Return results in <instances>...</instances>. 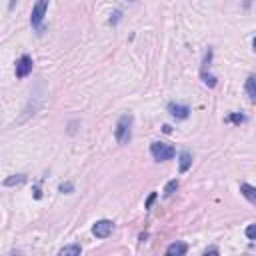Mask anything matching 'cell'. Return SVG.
Returning a JSON list of instances; mask_svg holds the SVG:
<instances>
[{
	"label": "cell",
	"instance_id": "cell-1",
	"mask_svg": "<svg viewBox=\"0 0 256 256\" xmlns=\"http://www.w3.org/2000/svg\"><path fill=\"white\" fill-rule=\"evenodd\" d=\"M132 124H134V116L128 112V114H122L116 122V128H114V136H116V142L118 144H128L132 138Z\"/></svg>",
	"mask_w": 256,
	"mask_h": 256
},
{
	"label": "cell",
	"instance_id": "cell-2",
	"mask_svg": "<svg viewBox=\"0 0 256 256\" xmlns=\"http://www.w3.org/2000/svg\"><path fill=\"white\" fill-rule=\"evenodd\" d=\"M150 154L154 160L158 162H166V160H172L174 154H176V148L168 142H152L150 144Z\"/></svg>",
	"mask_w": 256,
	"mask_h": 256
},
{
	"label": "cell",
	"instance_id": "cell-3",
	"mask_svg": "<svg viewBox=\"0 0 256 256\" xmlns=\"http://www.w3.org/2000/svg\"><path fill=\"white\" fill-rule=\"evenodd\" d=\"M48 4L50 0H38V2L32 6V14H30V24L32 28H36L38 32H42V20L48 12Z\"/></svg>",
	"mask_w": 256,
	"mask_h": 256
},
{
	"label": "cell",
	"instance_id": "cell-4",
	"mask_svg": "<svg viewBox=\"0 0 256 256\" xmlns=\"http://www.w3.org/2000/svg\"><path fill=\"white\" fill-rule=\"evenodd\" d=\"M114 230V222L112 220H98L94 226H92V234L96 238H108Z\"/></svg>",
	"mask_w": 256,
	"mask_h": 256
},
{
	"label": "cell",
	"instance_id": "cell-5",
	"mask_svg": "<svg viewBox=\"0 0 256 256\" xmlns=\"http://www.w3.org/2000/svg\"><path fill=\"white\" fill-rule=\"evenodd\" d=\"M32 58L28 56V54H24V56H20L18 58V62H16V76L18 78H26V76L32 72Z\"/></svg>",
	"mask_w": 256,
	"mask_h": 256
},
{
	"label": "cell",
	"instance_id": "cell-6",
	"mask_svg": "<svg viewBox=\"0 0 256 256\" xmlns=\"http://www.w3.org/2000/svg\"><path fill=\"white\" fill-rule=\"evenodd\" d=\"M168 112H170V116H174L178 120H184L190 116V108L186 104H176V102H170L168 104Z\"/></svg>",
	"mask_w": 256,
	"mask_h": 256
},
{
	"label": "cell",
	"instance_id": "cell-7",
	"mask_svg": "<svg viewBox=\"0 0 256 256\" xmlns=\"http://www.w3.org/2000/svg\"><path fill=\"white\" fill-rule=\"evenodd\" d=\"M188 252V246L184 244V242H172L168 248H166V254H170V256H182V254H186Z\"/></svg>",
	"mask_w": 256,
	"mask_h": 256
},
{
	"label": "cell",
	"instance_id": "cell-8",
	"mask_svg": "<svg viewBox=\"0 0 256 256\" xmlns=\"http://www.w3.org/2000/svg\"><path fill=\"white\" fill-rule=\"evenodd\" d=\"M240 192H242V196H244L248 202L256 204V186H250V184L242 182V184H240Z\"/></svg>",
	"mask_w": 256,
	"mask_h": 256
},
{
	"label": "cell",
	"instance_id": "cell-9",
	"mask_svg": "<svg viewBox=\"0 0 256 256\" xmlns=\"http://www.w3.org/2000/svg\"><path fill=\"white\" fill-rule=\"evenodd\" d=\"M244 90H246V94L250 96V100L256 102V74L248 76V80H246V84H244Z\"/></svg>",
	"mask_w": 256,
	"mask_h": 256
},
{
	"label": "cell",
	"instance_id": "cell-10",
	"mask_svg": "<svg viewBox=\"0 0 256 256\" xmlns=\"http://www.w3.org/2000/svg\"><path fill=\"white\" fill-rule=\"evenodd\" d=\"M190 164H192V154L188 150L180 152V172H186L190 168Z\"/></svg>",
	"mask_w": 256,
	"mask_h": 256
},
{
	"label": "cell",
	"instance_id": "cell-11",
	"mask_svg": "<svg viewBox=\"0 0 256 256\" xmlns=\"http://www.w3.org/2000/svg\"><path fill=\"white\" fill-rule=\"evenodd\" d=\"M80 252H82L80 244H70V246H64L60 250V256H78Z\"/></svg>",
	"mask_w": 256,
	"mask_h": 256
},
{
	"label": "cell",
	"instance_id": "cell-12",
	"mask_svg": "<svg viewBox=\"0 0 256 256\" xmlns=\"http://www.w3.org/2000/svg\"><path fill=\"white\" fill-rule=\"evenodd\" d=\"M24 180H26V176H24V174H14L12 178H6L4 184H6V186H12V184H20V182H24Z\"/></svg>",
	"mask_w": 256,
	"mask_h": 256
},
{
	"label": "cell",
	"instance_id": "cell-13",
	"mask_svg": "<svg viewBox=\"0 0 256 256\" xmlns=\"http://www.w3.org/2000/svg\"><path fill=\"white\" fill-rule=\"evenodd\" d=\"M176 190H178V180L174 178V180H170V182L164 186V196H172Z\"/></svg>",
	"mask_w": 256,
	"mask_h": 256
},
{
	"label": "cell",
	"instance_id": "cell-14",
	"mask_svg": "<svg viewBox=\"0 0 256 256\" xmlns=\"http://www.w3.org/2000/svg\"><path fill=\"white\" fill-rule=\"evenodd\" d=\"M226 122H236V124H242V122H246V116H244V114H230V116L226 118Z\"/></svg>",
	"mask_w": 256,
	"mask_h": 256
},
{
	"label": "cell",
	"instance_id": "cell-15",
	"mask_svg": "<svg viewBox=\"0 0 256 256\" xmlns=\"http://www.w3.org/2000/svg\"><path fill=\"white\" fill-rule=\"evenodd\" d=\"M246 238H250V240H256V224H250V226H246Z\"/></svg>",
	"mask_w": 256,
	"mask_h": 256
},
{
	"label": "cell",
	"instance_id": "cell-16",
	"mask_svg": "<svg viewBox=\"0 0 256 256\" xmlns=\"http://www.w3.org/2000/svg\"><path fill=\"white\" fill-rule=\"evenodd\" d=\"M154 198H156V192H152V194L148 196V200H146V208H150V206H152V202H154Z\"/></svg>",
	"mask_w": 256,
	"mask_h": 256
},
{
	"label": "cell",
	"instance_id": "cell-17",
	"mask_svg": "<svg viewBox=\"0 0 256 256\" xmlns=\"http://www.w3.org/2000/svg\"><path fill=\"white\" fill-rule=\"evenodd\" d=\"M60 192H70L72 190V184L70 182H66V184H60V188H58Z\"/></svg>",
	"mask_w": 256,
	"mask_h": 256
},
{
	"label": "cell",
	"instance_id": "cell-18",
	"mask_svg": "<svg viewBox=\"0 0 256 256\" xmlns=\"http://www.w3.org/2000/svg\"><path fill=\"white\" fill-rule=\"evenodd\" d=\"M218 254V248H206V250H204V254Z\"/></svg>",
	"mask_w": 256,
	"mask_h": 256
},
{
	"label": "cell",
	"instance_id": "cell-19",
	"mask_svg": "<svg viewBox=\"0 0 256 256\" xmlns=\"http://www.w3.org/2000/svg\"><path fill=\"white\" fill-rule=\"evenodd\" d=\"M16 2H18V0H8V8H14V6H16Z\"/></svg>",
	"mask_w": 256,
	"mask_h": 256
},
{
	"label": "cell",
	"instance_id": "cell-20",
	"mask_svg": "<svg viewBox=\"0 0 256 256\" xmlns=\"http://www.w3.org/2000/svg\"><path fill=\"white\" fill-rule=\"evenodd\" d=\"M162 130H164V132H166V134H168V132H170V130H172V128H170V126H168V124H164V126H162Z\"/></svg>",
	"mask_w": 256,
	"mask_h": 256
},
{
	"label": "cell",
	"instance_id": "cell-21",
	"mask_svg": "<svg viewBox=\"0 0 256 256\" xmlns=\"http://www.w3.org/2000/svg\"><path fill=\"white\" fill-rule=\"evenodd\" d=\"M252 46H254V50H256V36H254V40H252Z\"/></svg>",
	"mask_w": 256,
	"mask_h": 256
},
{
	"label": "cell",
	"instance_id": "cell-22",
	"mask_svg": "<svg viewBox=\"0 0 256 256\" xmlns=\"http://www.w3.org/2000/svg\"><path fill=\"white\" fill-rule=\"evenodd\" d=\"M128 2H136V0H128Z\"/></svg>",
	"mask_w": 256,
	"mask_h": 256
}]
</instances>
